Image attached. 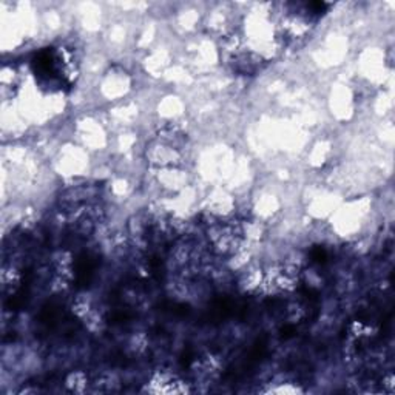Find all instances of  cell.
<instances>
[{
    "mask_svg": "<svg viewBox=\"0 0 395 395\" xmlns=\"http://www.w3.org/2000/svg\"><path fill=\"white\" fill-rule=\"evenodd\" d=\"M149 391L155 394H175V392H185L187 388L182 386V382L178 380V377H175L168 372H158L150 378L149 382Z\"/></svg>",
    "mask_w": 395,
    "mask_h": 395,
    "instance_id": "6da1fadb",
    "label": "cell"
}]
</instances>
